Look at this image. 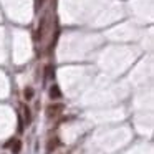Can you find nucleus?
<instances>
[{
  "mask_svg": "<svg viewBox=\"0 0 154 154\" xmlns=\"http://www.w3.org/2000/svg\"><path fill=\"white\" fill-rule=\"evenodd\" d=\"M22 113H23L25 124H27V126H30V124H32V109L28 108V104H23V106H22Z\"/></svg>",
  "mask_w": 154,
  "mask_h": 154,
  "instance_id": "20e7f679",
  "label": "nucleus"
},
{
  "mask_svg": "<svg viewBox=\"0 0 154 154\" xmlns=\"http://www.w3.org/2000/svg\"><path fill=\"white\" fill-rule=\"evenodd\" d=\"M10 151H12V154H20L22 152V141L14 137V141L10 144Z\"/></svg>",
  "mask_w": 154,
  "mask_h": 154,
  "instance_id": "39448f33",
  "label": "nucleus"
},
{
  "mask_svg": "<svg viewBox=\"0 0 154 154\" xmlns=\"http://www.w3.org/2000/svg\"><path fill=\"white\" fill-rule=\"evenodd\" d=\"M45 28H47V17H42L40 18V23L37 27V32H35V40H42L45 35Z\"/></svg>",
  "mask_w": 154,
  "mask_h": 154,
  "instance_id": "7ed1b4c3",
  "label": "nucleus"
},
{
  "mask_svg": "<svg viewBox=\"0 0 154 154\" xmlns=\"http://www.w3.org/2000/svg\"><path fill=\"white\" fill-rule=\"evenodd\" d=\"M65 109V104L60 103V101H53V103L47 104V108H45V114H47V118H50V119H55V118H58L61 113H63Z\"/></svg>",
  "mask_w": 154,
  "mask_h": 154,
  "instance_id": "f257e3e1",
  "label": "nucleus"
},
{
  "mask_svg": "<svg viewBox=\"0 0 154 154\" xmlns=\"http://www.w3.org/2000/svg\"><path fill=\"white\" fill-rule=\"evenodd\" d=\"M48 94H50V98L53 101L60 100V98H61V91H60V88H58V85H53V86L50 88V91H48Z\"/></svg>",
  "mask_w": 154,
  "mask_h": 154,
  "instance_id": "423d86ee",
  "label": "nucleus"
},
{
  "mask_svg": "<svg viewBox=\"0 0 154 154\" xmlns=\"http://www.w3.org/2000/svg\"><path fill=\"white\" fill-rule=\"evenodd\" d=\"M43 75H45V80H50V78H53V75H55V66H53V65H51V63L45 65Z\"/></svg>",
  "mask_w": 154,
  "mask_h": 154,
  "instance_id": "0eeeda50",
  "label": "nucleus"
},
{
  "mask_svg": "<svg viewBox=\"0 0 154 154\" xmlns=\"http://www.w3.org/2000/svg\"><path fill=\"white\" fill-rule=\"evenodd\" d=\"M60 146V137L58 136H50L47 141V147H45V154H53Z\"/></svg>",
  "mask_w": 154,
  "mask_h": 154,
  "instance_id": "f03ea898",
  "label": "nucleus"
},
{
  "mask_svg": "<svg viewBox=\"0 0 154 154\" xmlns=\"http://www.w3.org/2000/svg\"><path fill=\"white\" fill-rule=\"evenodd\" d=\"M33 96H35V91H33V88L32 86H27L23 90V98L27 101H30V100H33Z\"/></svg>",
  "mask_w": 154,
  "mask_h": 154,
  "instance_id": "6e6552de",
  "label": "nucleus"
}]
</instances>
